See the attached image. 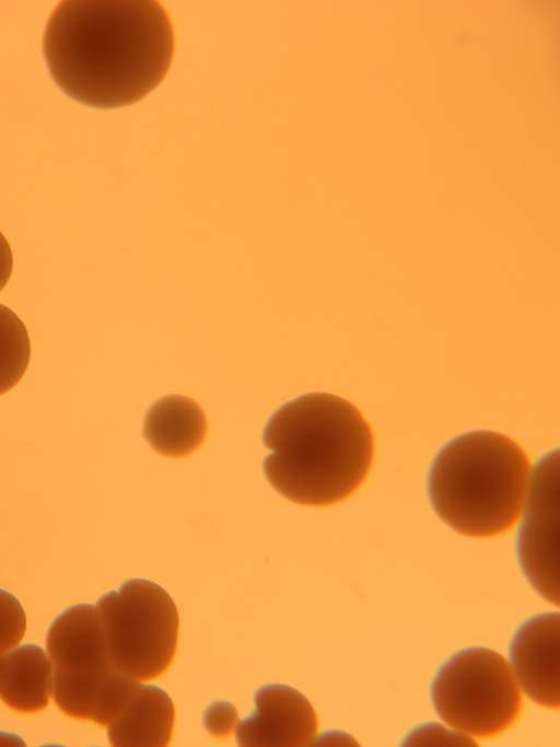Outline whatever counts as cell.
Wrapping results in <instances>:
<instances>
[{
	"instance_id": "16",
	"label": "cell",
	"mask_w": 560,
	"mask_h": 747,
	"mask_svg": "<svg viewBox=\"0 0 560 747\" xmlns=\"http://www.w3.org/2000/svg\"><path fill=\"white\" fill-rule=\"evenodd\" d=\"M13 269V255L5 236L0 232V291L8 283Z\"/></svg>"
},
{
	"instance_id": "6",
	"label": "cell",
	"mask_w": 560,
	"mask_h": 747,
	"mask_svg": "<svg viewBox=\"0 0 560 747\" xmlns=\"http://www.w3.org/2000/svg\"><path fill=\"white\" fill-rule=\"evenodd\" d=\"M431 697L444 723L482 738L509 730L523 705L510 664L487 647H469L454 654L439 669Z\"/></svg>"
},
{
	"instance_id": "5",
	"label": "cell",
	"mask_w": 560,
	"mask_h": 747,
	"mask_svg": "<svg viewBox=\"0 0 560 747\" xmlns=\"http://www.w3.org/2000/svg\"><path fill=\"white\" fill-rule=\"evenodd\" d=\"M110 661L126 676L152 680L172 664L179 616L168 593L144 579L126 581L95 605Z\"/></svg>"
},
{
	"instance_id": "12",
	"label": "cell",
	"mask_w": 560,
	"mask_h": 747,
	"mask_svg": "<svg viewBox=\"0 0 560 747\" xmlns=\"http://www.w3.org/2000/svg\"><path fill=\"white\" fill-rule=\"evenodd\" d=\"M52 691V667L48 654L35 644L0 653V698L10 708L37 712L47 707Z\"/></svg>"
},
{
	"instance_id": "2",
	"label": "cell",
	"mask_w": 560,
	"mask_h": 747,
	"mask_svg": "<svg viewBox=\"0 0 560 747\" xmlns=\"http://www.w3.org/2000/svg\"><path fill=\"white\" fill-rule=\"evenodd\" d=\"M270 450L262 463L272 488L288 500L327 506L346 500L372 467L374 439L369 422L350 401L308 393L277 409L262 433Z\"/></svg>"
},
{
	"instance_id": "13",
	"label": "cell",
	"mask_w": 560,
	"mask_h": 747,
	"mask_svg": "<svg viewBox=\"0 0 560 747\" xmlns=\"http://www.w3.org/2000/svg\"><path fill=\"white\" fill-rule=\"evenodd\" d=\"M30 357L31 342L26 326L11 308L0 304V395L21 381Z\"/></svg>"
},
{
	"instance_id": "15",
	"label": "cell",
	"mask_w": 560,
	"mask_h": 747,
	"mask_svg": "<svg viewBox=\"0 0 560 747\" xmlns=\"http://www.w3.org/2000/svg\"><path fill=\"white\" fill-rule=\"evenodd\" d=\"M237 713L231 703H212L205 712L203 723L207 731L218 737L229 736L236 725Z\"/></svg>"
},
{
	"instance_id": "8",
	"label": "cell",
	"mask_w": 560,
	"mask_h": 747,
	"mask_svg": "<svg viewBox=\"0 0 560 747\" xmlns=\"http://www.w3.org/2000/svg\"><path fill=\"white\" fill-rule=\"evenodd\" d=\"M255 710L235 725L238 746H308L317 733V717L310 701L283 684L260 687Z\"/></svg>"
},
{
	"instance_id": "9",
	"label": "cell",
	"mask_w": 560,
	"mask_h": 747,
	"mask_svg": "<svg viewBox=\"0 0 560 747\" xmlns=\"http://www.w3.org/2000/svg\"><path fill=\"white\" fill-rule=\"evenodd\" d=\"M559 647V614H542L527 620L511 643L512 663L523 690L549 709L560 705Z\"/></svg>"
},
{
	"instance_id": "11",
	"label": "cell",
	"mask_w": 560,
	"mask_h": 747,
	"mask_svg": "<svg viewBox=\"0 0 560 747\" xmlns=\"http://www.w3.org/2000/svg\"><path fill=\"white\" fill-rule=\"evenodd\" d=\"M207 433L202 408L192 399L170 395L159 399L148 410L143 436L160 455L183 457L195 452Z\"/></svg>"
},
{
	"instance_id": "3",
	"label": "cell",
	"mask_w": 560,
	"mask_h": 747,
	"mask_svg": "<svg viewBox=\"0 0 560 747\" xmlns=\"http://www.w3.org/2000/svg\"><path fill=\"white\" fill-rule=\"evenodd\" d=\"M529 459L511 437L478 430L444 445L429 474L436 515L455 532L491 537L518 520L528 483Z\"/></svg>"
},
{
	"instance_id": "14",
	"label": "cell",
	"mask_w": 560,
	"mask_h": 747,
	"mask_svg": "<svg viewBox=\"0 0 560 747\" xmlns=\"http://www.w3.org/2000/svg\"><path fill=\"white\" fill-rule=\"evenodd\" d=\"M26 629V617L19 599L0 588V653L15 647Z\"/></svg>"
},
{
	"instance_id": "7",
	"label": "cell",
	"mask_w": 560,
	"mask_h": 747,
	"mask_svg": "<svg viewBox=\"0 0 560 747\" xmlns=\"http://www.w3.org/2000/svg\"><path fill=\"white\" fill-rule=\"evenodd\" d=\"M551 456L537 466L518 539L520 562L535 588L558 606V481L551 479Z\"/></svg>"
},
{
	"instance_id": "4",
	"label": "cell",
	"mask_w": 560,
	"mask_h": 747,
	"mask_svg": "<svg viewBox=\"0 0 560 747\" xmlns=\"http://www.w3.org/2000/svg\"><path fill=\"white\" fill-rule=\"evenodd\" d=\"M46 650L56 704L66 714L107 726L139 682L108 655L95 605L66 609L49 627Z\"/></svg>"
},
{
	"instance_id": "10",
	"label": "cell",
	"mask_w": 560,
	"mask_h": 747,
	"mask_svg": "<svg viewBox=\"0 0 560 747\" xmlns=\"http://www.w3.org/2000/svg\"><path fill=\"white\" fill-rule=\"evenodd\" d=\"M174 720L171 697L160 687L139 681L107 724L108 739L118 747H164L171 742Z\"/></svg>"
},
{
	"instance_id": "1",
	"label": "cell",
	"mask_w": 560,
	"mask_h": 747,
	"mask_svg": "<svg viewBox=\"0 0 560 747\" xmlns=\"http://www.w3.org/2000/svg\"><path fill=\"white\" fill-rule=\"evenodd\" d=\"M173 24L160 1L65 0L51 13L43 51L69 97L100 108L127 106L170 70Z\"/></svg>"
}]
</instances>
